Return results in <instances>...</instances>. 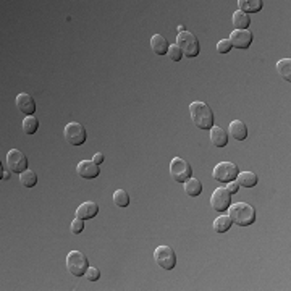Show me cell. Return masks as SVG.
Here are the masks:
<instances>
[{
	"instance_id": "1",
	"label": "cell",
	"mask_w": 291,
	"mask_h": 291,
	"mask_svg": "<svg viewBox=\"0 0 291 291\" xmlns=\"http://www.w3.org/2000/svg\"><path fill=\"white\" fill-rule=\"evenodd\" d=\"M191 120L199 129H209L213 126V112L205 102H193L190 105Z\"/></svg>"
},
{
	"instance_id": "2",
	"label": "cell",
	"mask_w": 291,
	"mask_h": 291,
	"mask_svg": "<svg viewBox=\"0 0 291 291\" xmlns=\"http://www.w3.org/2000/svg\"><path fill=\"white\" fill-rule=\"evenodd\" d=\"M230 218L233 223L238 226H249L256 222V210L254 207L246 204V202H236L228 207Z\"/></svg>"
},
{
	"instance_id": "3",
	"label": "cell",
	"mask_w": 291,
	"mask_h": 291,
	"mask_svg": "<svg viewBox=\"0 0 291 291\" xmlns=\"http://www.w3.org/2000/svg\"><path fill=\"white\" fill-rule=\"evenodd\" d=\"M177 45L180 47V50L183 52V55L188 58L197 57L199 55V41L197 37L193 34L190 31H180L177 36Z\"/></svg>"
},
{
	"instance_id": "4",
	"label": "cell",
	"mask_w": 291,
	"mask_h": 291,
	"mask_svg": "<svg viewBox=\"0 0 291 291\" xmlns=\"http://www.w3.org/2000/svg\"><path fill=\"white\" fill-rule=\"evenodd\" d=\"M67 269L71 275L81 277L86 274V270L89 269V261L88 257L83 254L81 251H71L67 256Z\"/></svg>"
},
{
	"instance_id": "5",
	"label": "cell",
	"mask_w": 291,
	"mask_h": 291,
	"mask_svg": "<svg viewBox=\"0 0 291 291\" xmlns=\"http://www.w3.org/2000/svg\"><path fill=\"white\" fill-rule=\"evenodd\" d=\"M170 175H172V178L177 181V183H185L186 180H190L193 177V168L190 165V162L181 159V157L172 159Z\"/></svg>"
},
{
	"instance_id": "6",
	"label": "cell",
	"mask_w": 291,
	"mask_h": 291,
	"mask_svg": "<svg viewBox=\"0 0 291 291\" xmlns=\"http://www.w3.org/2000/svg\"><path fill=\"white\" fill-rule=\"evenodd\" d=\"M238 173H239V168L233 162H220L213 168L212 177L217 181H220V183H230V181L236 180Z\"/></svg>"
},
{
	"instance_id": "7",
	"label": "cell",
	"mask_w": 291,
	"mask_h": 291,
	"mask_svg": "<svg viewBox=\"0 0 291 291\" xmlns=\"http://www.w3.org/2000/svg\"><path fill=\"white\" fill-rule=\"evenodd\" d=\"M63 134H65L67 142L71 146H83L84 142H86V138H88L86 128H84L81 123H76V121L68 123V125L65 126Z\"/></svg>"
},
{
	"instance_id": "8",
	"label": "cell",
	"mask_w": 291,
	"mask_h": 291,
	"mask_svg": "<svg viewBox=\"0 0 291 291\" xmlns=\"http://www.w3.org/2000/svg\"><path fill=\"white\" fill-rule=\"evenodd\" d=\"M154 261L164 270H172L177 265V254L170 246H159L154 251Z\"/></svg>"
},
{
	"instance_id": "9",
	"label": "cell",
	"mask_w": 291,
	"mask_h": 291,
	"mask_svg": "<svg viewBox=\"0 0 291 291\" xmlns=\"http://www.w3.org/2000/svg\"><path fill=\"white\" fill-rule=\"evenodd\" d=\"M6 167L11 172L16 173H23L24 170H28V159L23 151L19 149H10L8 154H6Z\"/></svg>"
},
{
	"instance_id": "10",
	"label": "cell",
	"mask_w": 291,
	"mask_h": 291,
	"mask_svg": "<svg viewBox=\"0 0 291 291\" xmlns=\"http://www.w3.org/2000/svg\"><path fill=\"white\" fill-rule=\"evenodd\" d=\"M210 205H212V209L217 212L228 210V207L231 205V194L226 191V188L222 186L213 191L212 197H210Z\"/></svg>"
},
{
	"instance_id": "11",
	"label": "cell",
	"mask_w": 291,
	"mask_h": 291,
	"mask_svg": "<svg viewBox=\"0 0 291 291\" xmlns=\"http://www.w3.org/2000/svg\"><path fill=\"white\" fill-rule=\"evenodd\" d=\"M228 41L231 42V47L248 49L252 44V32L249 29H235L230 34Z\"/></svg>"
},
{
	"instance_id": "12",
	"label": "cell",
	"mask_w": 291,
	"mask_h": 291,
	"mask_svg": "<svg viewBox=\"0 0 291 291\" xmlns=\"http://www.w3.org/2000/svg\"><path fill=\"white\" fill-rule=\"evenodd\" d=\"M76 172L80 177L86 178V180H93L96 177H99V165L96 164L94 160H81L80 164L76 165Z\"/></svg>"
},
{
	"instance_id": "13",
	"label": "cell",
	"mask_w": 291,
	"mask_h": 291,
	"mask_svg": "<svg viewBox=\"0 0 291 291\" xmlns=\"http://www.w3.org/2000/svg\"><path fill=\"white\" fill-rule=\"evenodd\" d=\"M15 103H16V107H18L19 112L24 113L26 116L34 115V112H36V102H34V99H32V97L29 94H26V93L18 94Z\"/></svg>"
},
{
	"instance_id": "14",
	"label": "cell",
	"mask_w": 291,
	"mask_h": 291,
	"mask_svg": "<svg viewBox=\"0 0 291 291\" xmlns=\"http://www.w3.org/2000/svg\"><path fill=\"white\" fill-rule=\"evenodd\" d=\"M97 213H99V205L93 200H88V202H83L80 207L76 209V217L81 220H88V218H94Z\"/></svg>"
},
{
	"instance_id": "15",
	"label": "cell",
	"mask_w": 291,
	"mask_h": 291,
	"mask_svg": "<svg viewBox=\"0 0 291 291\" xmlns=\"http://www.w3.org/2000/svg\"><path fill=\"white\" fill-rule=\"evenodd\" d=\"M209 131H210V142H212V146H215V147H225L226 144H228V134L223 131V128L212 126Z\"/></svg>"
},
{
	"instance_id": "16",
	"label": "cell",
	"mask_w": 291,
	"mask_h": 291,
	"mask_svg": "<svg viewBox=\"0 0 291 291\" xmlns=\"http://www.w3.org/2000/svg\"><path fill=\"white\" fill-rule=\"evenodd\" d=\"M228 131L236 141H244L246 138H248V126H246L241 120H233L230 123Z\"/></svg>"
},
{
	"instance_id": "17",
	"label": "cell",
	"mask_w": 291,
	"mask_h": 291,
	"mask_svg": "<svg viewBox=\"0 0 291 291\" xmlns=\"http://www.w3.org/2000/svg\"><path fill=\"white\" fill-rule=\"evenodd\" d=\"M151 47L154 50V54L157 55H165L168 52V47H170V44H168V41L165 39V36L162 34H154L151 37Z\"/></svg>"
},
{
	"instance_id": "18",
	"label": "cell",
	"mask_w": 291,
	"mask_h": 291,
	"mask_svg": "<svg viewBox=\"0 0 291 291\" xmlns=\"http://www.w3.org/2000/svg\"><path fill=\"white\" fill-rule=\"evenodd\" d=\"M183 188H185V193L188 194L190 197H197L200 193H202V183L197 180V178H190L186 180L183 183Z\"/></svg>"
},
{
	"instance_id": "19",
	"label": "cell",
	"mask_w": 291,
	"mask_h": 291,
	"mask_svg": "<svg viewBox=\"0 0 291 291\" xmlns=\"http://www.w3.org/2000/svg\"><path fill=\"white\" fill-rule=\"evenodd\" d=\"M238 6L244 13H257L262 10L264 2L262 0H239Z\"/></svg>"
},
{
	"instance_id": "20",
	"label": "cell",
	"mask_w": 291,
	"mask_h": 291,
	"mask_svg": "<svg viewBox=\"0 0 291 291\" xmlns=\"http://www.w3.org/2000/svg\"><path fill=\"white\" fill-rule=\"evenodd\" d=\"M251 24V16L248 13H244L241 10H238L233 13V26L236 29H248Z\"/></svg>"
},
{
	"instance_id": "21",
	"label": "cell",
	"mask_w": 291,
	"mask_h": 291,
	"mask_svg": "<svg viewBox=\"0 0 291 291\" xmlns=\"http://www.w3.org/2000/svg\"><path fill=\"white\" fill-rule=\"evenodd\" d=\"M238 185L244 188H254L257 185V175L252 172H243L238 173Z\"/></svg>"
},
{
	"instance_id": "22",
	"label": "cell",
	"mask_w": 291,
	"mask_h": 291,
	"mask_svg": "<svg viewBox=\"0 0 291 291\" xmlns=\"http://www.w3.org/2000/svg\"><path fill=\"white\" fill-rule=\"evenodd\" d=\"M277 71L285 81L291 83V60L290 58H282V60L277 63Z\"/></svg>"
},
{
	"instance_id": "23",
	"label": "cell",
	"mask_w": 291,
	"mask_h": 291,
	"mask_svg": "<svg viewBox=\"0 0 291 291\" xmlns=\"http://www.w3.org/2000/svg\"><path fill=\"white\" fill-rule=\"evenodd\" d=\"M19 183L24 188H34L37 185V175L32 170H24L23 173H19Z\"/></svg>"
},
{
	"instance_id": "24",
	"label": "cell",
	"mask_w": 291,
	"mask_h": 291,
	"mask_svg": "<svg viewBox=\"0 0 291 291\" xmlns=\"http://www.w3.org/2000/svg\"><path fill=\"white\" fill-rule=\"evenodd\" d=\"M231 218L228 215H220L218 218L213 220V230H215L217 233H225V231H228L231 228Z\"/></svg>"
},
{
	"instance_id": "25",
	"label": "cell",
	"mask_w": 291,
	"mask_h": 291,
	"mask_svg": "<svg viewBox=\"0 0 291 291\" xmlns=\"http://www.w3.org/2000/svg\"><path fill=\"white\" fill-rule=\"evenodd\" d=\"M37 128H39V120L36 118L34 115L24 116V120H23V131L26 134H34L37 131Z\"/></svg>"
},
{
	"instance_id": "26",
	"label": "cell",
	"mask_w": 291,
	"mask_h": 291,
	"mask_svg": "<svg viewBox=\"0 0 291 291\" xmlns=\"http://www.w3.org/2000/svg\"><path fill=\"white\" fill-rule=\"evenodd\" d=\"M113 202L116 207H128L129 205V194L125 190H116L113 193Z\"/></svg>"
},
{
	"instance_id": "27",
	"label": "cell",
	"mask_w": 291,
	"mask_h": 291,
	"mask_svg": "<svg viewBox=\"0 0 291 291\" xmlns=\"http://www.w3.org/2000/svg\"><path fill=\"white\" fill-rule=\"evenodd\" d=\"M167 55L172 58L173 62H180L181 58H183V52L180 50V47L177 44H172L170 47H168V52H167Z\"/></svg>"
},
{
	"instance_id": "28",
	"label": "cell",
	"mask_w": 291,
	"mask_h": 291,
	"mask_svg": "<svg viewBox=\"0 0 291 291\" xmlns=\"http://www.w3.org/2000/svg\"><path fill=\"white\" fill-rule=\"evenodd\" d=\"M231 50V42L228 39H222V41L217 42V52L218 54H228Z\"/></svg>"
},
{
	"instance_id": "29",
	"label": "cell",
	"mask_w": 291,
	"mask_h": 291,
	"mask_svg": "<svg viewBox=\"0 0 291 291\" xmlns=\"http://www.w3.org/2000/svg\"><path fill=\"white\" fill-rule=\"evenodd\" d=\"M84 275H86V278H88L89 282H97L100 278V270L96 269V267H89Z\"/></svg>"
},
{
	"instance_id": "30",
	"label": "cell",
	"mask_w": 291,
	"mask_h": 291,
	"mask_svg": "<svg viewBox=\"0 0 291 291\" xmlns=\"http://www.w3.org/2000/svg\"><path fill=\"white\" fill-rule=\"evenodd\" d=\"M83 228H84V222L81 218H75L73 222H71V233H73V235H80V233L83 231Z\"/></svg>"
},
{
	"instance_id": "31",
	"label": "cell",
	"mask_w": 291,
	"mask_h": 291,
	"mask_svg": "<svg viewBox=\"0 0 291 291\" xmlns=\"http://www.w3.org/2000/svg\"><path fill=\"white\" fill-rule=\"evenodd\" d=\"M239 190V185L236 183V181H230L228 185H226V191H228L230 194H236Z\"/></svg>"
},
{
	"instance_id": "32",
	"label": "cell",
	"mask_w": 291,
	"mask_h": 291,
	"mask_svg": "<svg viewBox=\"0 0 291 291\" xmlns=\"http://www.w3.org/2000/svg\"><path fill=\"white\" fill-rule=\"evenodd\" d=\"M93 160L96 162L97 165H100L102 162H103V154H102V152H97V154L94 155V157H93Z\"/></svg>"
},
{
	"instance_id": "33",
	"label": "cell",
	"mask_w": 291,
	"mask_h": 291,
	"mask_svg": "<svg viewBox=\"0 0 291 291\" xmlns=\"http://www.w3.org/2000/svg\"><path fill=\"white\" fill-rule=\"evenodd\" d=\"M10 172L11 170H3V167H2V180H8L10 178Z\"/></svg>"
}]
</instances>
